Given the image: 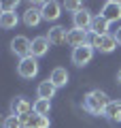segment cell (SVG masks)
Instances as JSON below:
<instances>
[{
  "label": "cell",
  "instance_id": "6da1fadb",
  "mask_svg": "<svg viewBox=\"0 0 121 128\" xmlns=\"http://www.w3.org/2000/svg\"><path fill=\"white\" fill-rule=\"evenodd\" d=\"M108 102L111 100H108L106 92H102V90H91L83 96V109L91 115H104Z\"/></svg>",
  "mask_w": 121,
  "mask_h": 128
},
{
  "label": "cell",
  "instance_id": "7a4b0ae2",
  "mask_svg": "<svg viewBox=\"0 0 121 128\" xmlns=\"http://www.w3.org/2000/svg\"><path fill=\"white\" fill-rule=\"evenodd\" d=\"M89 45L100 54H111V51L117 49V38H115V34L108 32V34H102V36H91Z\"/></svg>",
  "mask_w": 121,
  "mask_h": 128
},
{
  "label": "cell",
  "instance_id": "3957f363",
  "mask_svg": "<svg viewBox=\"0 0 121 128\" xmlns=\"http://www.w3.org/2000/svg\"><path fill=\"white\" fill-rule=\"evenodd\" d=\"M17 73L21 79H34L38 75V60L34 56H28V58H21L17 64Z\"/></svg>",
  "mask_w": 121,
  "mask_h": 128
},
{
  "label": "cell",
  "instance_id": "277c9868",
  "mask_svg": "<svg viewBox=\"0 0 121 128\" xmlns=\"http://www.w3.org/2000/svg\"><path fill=\"white\" fill-rule=\"evenodd\" d=\"M94 54H96V49L87 43V45H83V47H76V49H72V64L74 66H87V64L91 62V58H94Z\"/></svg>",
  "mask_w": 121,
  "mask_h": 128
},
{
  "label": "cell",
  "instance_id": "5b68a950",
  "mask_svg": "<svg viewBox=\"0 0 121 128\" xmlns=\"http://www.w3.org/2000/svg\"><path fill=\"white\" fill-rule=\"evenodd\" d=\"M11 51H13L15 56H19V60L21 58H28V56L32 54V41L28 36H15L13 41H11Z\"/></svg>",
  "mask_w": 121,
  "mask_h": 128
},
{
  "label": "cell",
  "instance_id": "8992f818",
  "mask_svg": "<svg viewBox=\"0 0 121 128\" xmlns=\"http://www.w3.org/2000/svg\"><path fill=\"white\" fill-rule=\"evenodd\" d=\"M100 15H102L108 24H113V22H117V19H121V2H119V0H106V2L102 4Z\"/></svg>",
  "mask_w": 121,
  "mask_h": 128
},
{
  "label": "cell",
  "instance_id": "52a82bcc",
  "mask_svg": "<svg viewBox=\"0 0 121 128\" xmlns=\"http://www.w3.org/2000/svg\"><path fill=\"white\" fill-rule=\"evenodd\" d=\"M32 113V102L23 96H15L11 100V115H17V118H26Z\"/></svg>",
  "mask_w": 121,
  "mask_h": 128
},
{
  "label": "cell",
  "instance_id": "ba28073f",
  "mask_svg": "<svg viewBox=\"0 0 121 128\" xmlns=\"http://www.w3.org/2000/svg\"><path fill=\"white\" fill-rule=\"evenodd\" d=\"M40 15H43L45 22H55V19H60V15H62V4L55 2V0L43 2V4H40Z\"/></svg>",
  "mask_w": 121,
  "mask_h": 128
},
{
  "label": "cell",
  "instance_id": "9c48e42d",
  "mask_svg": "<svg viewBox=\"0 0 121 128\" xmlns=\"http://www.w3.org/2000/svg\"><path fill=\"white\" fill-rule=\"evenodd\" d=\"M91 19H94V15H91L87 9H83V11H79V13L72 15V28L89 32V28H91Z\"/></svg>",
  "mask_w": 121,
  "mask_h": 128
},
{
  "label": "cell",
  "instance_id": "30bf717a",
  "mask_svg": "<svg viewBox=\"0 0 121 128\" xmlns=\"http://www.w3.org/2000/svg\"><path fill=\"white\" fill-rule=\"evenodd\" d=\"M87 34H89V32L72 28V30H68V38H66V43L72 47V49H76V47H83V45H87V43H89V36H87Z\"/></svg>",
  "mask_w": 121,
  "mask_h": 128
},
{
  "label": "cell",
  "instance_id": "8fae6325",
  "mask_svg": "<svg viewBox=\"0 0 121 128\" xmlns=\"http://www.w3.org/2000/svg\"><path fill=\"white\" fill-rule=\"evenodd\" d=\"M21 124H23V128H49L51 126L49 118L38 115V113H34V111H32L30 115H26V118H21Z\"/></svg>",
  "mask_w": 121,
  "mask_h": 128
},
{
  "label": "cell",
  "instance_id": "7c38bea8",
  "mask_svg": "<svg viewBox=\"0 0 121 128\" xmlns=\"http://www.w3.org/2000/svg\"><path fill=\"white\" fill-rule=\"evenodd\" d=\"M40 4H43V2H36V4H32L30 9L23 13V24H26L28 28H34V26H38V24L43 22V15H40Z\"/></svg>",
  "mask_w": 121,
  "mask_h": 128
},
{
  "label": "cell",
  "instance_id": "4fadbf2b",
  "mask_svg": "<svg viewBox=\"0 0 121 128\" xmlns=\"http://www.w3.org/2000/svg\"><path fill=\"white\" fill-rule=\"evenodd\" d=\"M49 38L47 36H36V38H32V54L30 56H34L36 60L38 58H43V56H47L49 54Z\"/></svg>",
  "mask_w": 121,
  "mask_h": 128
},
{
  "label": "cell",
  "instance_id": "5bb4252c",
  "mask_svg": "<svg viewBox=\"0 0 121 128\" xmlns=\"http://www.w3.org/2000/svg\"><path fill=\"white\" fill-rule=\"evenodd\" d=\"M47 38H49L51 45H62V43H66V38H68V30L64 26H53V28H49V32H47Z\"/></svg>",
  "mask_w": 121,
  "mask_h": 128
},
{
  "label": "cell",
  "instance_id": "9a60e30c",
  "mask_svg": "<svg viewBox=\"0 0 121 128\" xmlns=\"http://www.w3.org/2000/svg\"><path fill=\"white\" fill-rule=\"evenodd\" d=\"M108 26H111V24H108L102 15H94V19H91V28H89L91 36H102V34H108Z\"/></svg>",
  "mask_w": 121,
  "mask_h": 128
},
{
  "label": "cell",
  "instance_id": "2e32d148",
  "mask_svg": "<svg viewBox=\"0 0 121 128\" xmlns=\"http://www.w3.org/2000/svg\"><path fill=\"white\" fill-rule=\"evenodd\" d=\"M55 92H58V88H55L49 79L40 81L38 88H36V96H38V98H43V100H51V98L55 96Z\"/></svg>",
  "mask_w": 121,
  "mask_h": 128
},
{
  "label": "cell",
  "instance_id": "e0dca14e",
  "mask_svg": "<svg viewBox=\"0 0 121 128\" xmlns=\"http://www.w3.org/2000/svg\"><path fill=\"white\" fill-rule=\"evenodd\" d=\"M68 79H70V75H68V70H66V68H62V66L53 68V70H51V75H49V81L53 83L55 88H66Z\"/></svg>",
  "mask_w": 121,
  "mask_h": 128
},
{
  "label": "cell",
  "instance_id": "ac0fdd59",
  "mask_svg": "<svg viewBox=\"0 0 121 128\" xmlns=\"http://www.w3.org/2000/svg\"><path fill=\"white\" fill-rule=\"evenodd\" d=\"M104 118H106L108 122L119 124L121 122V100H111L108 102L106 111H104Z\"/></svg>",
  "mask_w": 121,
  "mask_h": 128
},
{
  "label": "cell",
  "instance_id": "d6986e66",
  "mask_svg": "<svg viewBox=\"0 0 121 128\" xmlns=\"http://www.w3.org/2000/svg\"><path fill=\"white\" fill-rule=\"evenodd\" d=\"M17 24H19L17 13H2L0 15V28H4V30H13Z\"/></svg>",
  "mask_w": 121,
  "mask_h": 128
},
{
  "label": "cell",
  "instance_id": "ffe728a7",
  "mask_svg": "<svg viewBox=\"0 0 121 128\" xmlns=\"http://www.w3.org/2000/svg\"><path fill=\"white\" fill-rule=\"evenodd\" d=\"M32 111L38 115H45V118H49L51 113V100H43V98H36L34 105H32Z\"/></svg>",
  "mask_w": 121,
  "mask_h": 128
},
{
  "label": "cell",
  "instance_id": "44dd1931",
  "mask_svg": "<svg viewBox=\"0 0 121 128\" xmlns=\"http://www.w3.org/2000/svg\"><path fill=\"white\" fill-rule=\"evenodd\" d=\"M17 9V0H4L0 2V13H15Z\"/></svg>",
  "mask_w": 121,
  "mask_h": 128
},
{
  "label": "cell",
  "instance_id": "7402d4cb",
  "mask_svg": "<svg viewBox=\"0 0 121 128\" xmlns=\"http://www.w3.org/2000/svg\"><path fill=\"white\" fill-rule=\"evenodd\" d=\"M4 128H23L21 118H17V115H9V118L4 120Z\"/></svg>",
  "mask_w": 121,
  "mask_h": 128
},
{
  "label": "cell",
  "instance_id": "603a6c76",
  "mask_svg": "<svg viewBox=\"0 0 121 128\" xmlns=\"http://www.w3.org/2000/svg\"><path fill=\"white\" fill-rule=\"evenodd\" d=\"M64 9L66 11H72V15L79 13V11H83L85 6H83V2H74V0H68V2H64Z\"/></svg>",
  "mask_w": 121,
  "mask_h": 128
},
{
  "label": "cell",
  "instance_id": "cb8c5ba5",
  "mask_svg": "<svg viewBox=\"0 0 121 128\" xmlns=\"http://www.w3.org/2000/svg\"><path fill=\"white\" fill-rule=\"evenodd\" d=\"M115 38H117V45H121V26L117 28V32H115Z\"/></svg>",
  "mask_w": 121,
  "mask_h": 128
},
{
  "label": "cell",
  "instance_id": "d4e9b609",
  "mask_svg": "<svg viewBox=\"0 0 121 128\" xmlns=\"http://www.w3.org/2000/svg\"><path fill=\"white\" fill-rule=\"evenodd\" d=\"M117 83L121 86V68H119V73H117Z\"/></svg>",
  "mask_w": 121,
  "mask_h": 128
},
{
  "label": "cell",
  "instance_id": "484cf974",
  "mask_svg": "<svg viewBox=\"0 0 121 128\" xmlns=\"http://www.w3.org/2000/svg\"><path fill=\"white\" fill-rule=\"evenodd\" d=\"M0 128H4V120L2 118H0Z\"/></svg>",
  "mask_w": 121,
  "mask_h": 128
},
{
  "label": "cell",
  "instance_id": "4316f807",
  "mask_svg": "<svg viewBox=\"0 0 121 128\" xmlns=\"http://www.w3.org/2000/svg\"><path fill=\"white\" fill-rule=\"evenodd\" d=\"M0 15H2V13H0Z\"/></svg>",
  "mask_w": 121,
  "mask_h": 128
}]
</instances>
